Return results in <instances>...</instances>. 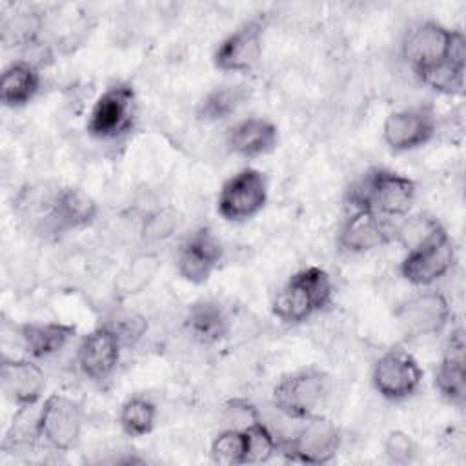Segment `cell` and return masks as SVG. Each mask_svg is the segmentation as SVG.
I'll return each mask as SVG.
<instances>
[{
  "instance_id": "6da1fadb",
  "label": "cell",
  "mask_w": 466,
  "mask_h": 466,
  "mask_svg": "<svg viewBox=\"0 0 466 466\" xmlns=\"http://www.w3.org/2000/svg\"><path fill=\"white\" fill-rule=\"evenodd\" d=\"M417 184L388 167H371L346 189L351 209H364L386 218L406 217L415 202Z\"/></svg>"
},
{
  "instance_id": "7a4b0ae2",
  "label": "cell",
  "mask_w": 466,
  "mask_h": 466,
  "mask_svg": "<svg viewBox=\"0 0 466 466\" xmlns=\"http://www.w3.org/2000/svg\"><path fill=\"white\" fill-rule=\"evenodd\" d=\"M333 282L326 269L308 266L295 271L273 300V315L286 324H300L329 306Z\"/></svg>"
},
{
  "instance_id": "3957f363",
  "label": "cell",
  "mask_w": 466,
  "mask_h": 466,
  "mask_svg": "<svg viewBox=\"0 0 466 466\" xmlns=\"http://www.w3.org/2000/svg\"><path fill=\"white\" fill-rule=\"evenodd\" d=\"M137 91L127 82L104 89L87 116L86 131L96 140H118L129 135L137 124Z\"/></svg>"
},
{
  "instance_id": "277c9868",
  "label": "cell",
  "mask_w": 466,
  "mask_h": 466,
  "mask_svg": "<svg viewBox=\"0 0 466 466\" xmlns=\"http://www.w3.org/2000/svg\"><path fill=\"white\" fill-rule=\"evenodd\" d=\"M329 391V377L319 368H302L284 375L273 388L275 408L293 420L319 413Z\"/></svg>"
},
{
  "instance_id": "5b68a950",
  "label": "cell",
  "mask_w": 466,
  "mask_h": 466,
  "mask_svg": "<svg viewBox=\"0 0 466 466\" xmlns=\"http://www.w3.org/2000/svg\"><path fill=\"white\" fill-rule=\"evenodd\" d=\"M268 202V180L260 169L244 167L224 180L217 197V213L226 222H246Z\"/></svg>"
},
{
  "instance_id": "8992f818",
  "label": "cell",
  "mask_w": 466,
  "mask_h": 466,
  "mask_svg": "<svg viewBox=\"0 0 466 466\" xmlns=\"http://www.w3.org/2000/svg\"><path fill=\"white\" fill-rule=\"evenodd\" d=\"M84 413L76 400L64 393H51L36 411V433L49 448L69 451L80 441Z\"/></svg>"
},
{
  "instance_id": "52a82bcc",
  "label": "cell",
  "mask_w": 466,
  "mask_h": 466,
  "mask_svg": "<svg viewBox=\"0 0 466 466\" xmlns=\"http://www.w3.org/2000/svg\"><path fill=\"white\" fill-rule=\"evenodd\" d=\"M302 422L304 424L299 428V431L279 446V451H282L291 462L313 466L331 462L337 457L342 442L339 426L319 413Z\"/></svg>"
},
{
  "instance_id": "ba28073f",
  "label": "cell",
  "mask_w": 466,
  "mask_h": 466,
  "mask_svg": "<svg viewBox=\"0 0 466 466\" xmlns=\"http://www.w3.org/2000/svg\"><path fill=\"white\" fill-rule=\"evenodd\" d=\"M455 244L446 229H442L428 242L406 251L399 271L400 277L411 286L426 288L446 277L455 266Z\"/></svg>"
},
{
  "instance_id": "9c48e42d",
  "label": "cell",
  "mask_w": 466,
  "mask_h": 466,
  "mask_svg": "<svg viewBox=\"0 0 466 466\" xmlns=\"http://www.w3.org/2000/svg\"><path fill=\"white\" fill-rule=\"evenodd\" d=\"M422 377L424 371L417 359L410 351L395 346L375 360L371 384L382 399L399 402L417 393Z\"/></svg>"
},
{
  "instance_id": "30bf717a",
  "label": "cell",
  "mask_w": 466,
  "mask_h": 466,
  "mask_svg": "<svg viewBox=\"0 0 466 466\" xmlns=\"http://www.w3.org/2000/svg\"><path fill=\"white\" fill-rule=\"evenodd\" d=\"M266 20L262 16L249 18L229 33L213 53V66L224 73H248L260 56L264 44Z\"/></svg>"
},
{
  "instance_id": "8fae6325",
  "label": "cell",
  "mask_w": 466,
  "mask_h": 466,
  "mask_svg": "<svg viewBox=\"0 0 466 466\" xmlns=\"http://www.w3.org/2000/svg\"><path fill=\"white\" fill-rule=\"evenodd\" d=\"M437 133V113L431 106H415L393 111L382 126V138L395 153L426 146Z\"/></svg>"
},
{
  "instance_id": "7c38bea8",
  "label": "cell",
  "mask_w": 466,
  "mask_h": 466,
  "mask_svg": "<svg viewBox=\"0 0 466 466\" xmlns=\"http://www.w3.org/2000/svg\"><path fill=\"white\" fill-rule=\"evenodd\" d=\"M122 340L109 322L96 326L82 337L76 348V364L80 373L91 382L107 380L122 353Z\"/></svg>"
},
{
  "instance_id": "4fadbf2b",
  "label": "cell",
  "mask_w": 466,
  "mask_h": 466,
  "mask_svg": "<svg viewBox=\"0 0 466 466\" xmlns=\"http://www.w3.org/2000/svg\"><path fill=\"white\" fill-rule=\"evenodd\" d=\"M395 226L397 222L393 218L364 209H351L339 228L337 244L346 253H368L393 242Z\"/></svg>"
},
{
  "instance_id": "5bb4252c",
  "label": "cell",
  "mask_w": 466,
  "mask_h": 466,
  "mask_svg": "<svg viewBox=\"0 0 466 466\" xmlns=\"http://www.w3.org/2000/svg\"><path fill=\"white\" fill-rule=\"evenodd\" d=\"M395 317L408 337H431L448 326L451 308L442 293L422 291L402 302Z\"/></svg>"
},
{
  "instance_id": "9a60e30c",
  "label": "cell",
  "mask_w": 466,
  "mask_h": 466,
  "mask_svg": "<svg viewBox=\"0 0 466 466\" xmlns=\"http://www.w3.org/2000/svg\"><path fill=\"white\" fill-rule=\"evenodd\" d=\"M224 258L222 242L209 228L195 229L178 248L177 271L191 284H204L211 279Z\"/></svg>"
},
{
  "instance_id": "2e32d148",
  "label": "cell",
  "mask_w": 466,
  "mask_h": 466,
  "mask_svg": "<svg viewBox=\"0 0 466 466\" xmlns=\"http://www.w3.org/2000/svg\"><path fill=\"white\" fill-rule=\"evenodd\" d=\"M96 215L98 204L87 191L76 186H66L53 195L46 218L49 231L58 235L93 224Z\"/></svg>"
},
{
  "instance_id": "e0dca14e",
  "label": "cell",
  "mask_w": 466,
  "mask_h": 466,
  "mask_svg": "<svg viewBox=\"0 0 466 466\" xmlns=\"http://www.w3.org/2000/svg\"><path fill=\"white\" fill-rule=\"evenodd\" d=\"M435 388L450 404L462 406L466 399V340L464 328L457 326L450 331L441 362L435 370Z\"/></svg>"
},
{
  "instance_id": "ac0fdd59",
  "label": "cell",
  "mask_w": 466,
  "mask_h": 466,
  "mask_svg": "<svg viewBox=\"0 0 466 466\" xmlns=\"http://www.w3.org/2000/svg\"><path fill=\"white\" fill-rule=\"evenodd\" d=\"M451 29L435 20L417 24L402 42V56L413 73H419L446 58Z\"/></svg>"
},
{
  "instance_id": "d6986e66",
  "label": "cell",
  "mask_w": 466,
  "mask_h": 466,
  "mask_svg": "<svg viewBox=\"0 0 466 466\" xmlns=\"http://www.w3.org/2000/svg\"><path fill=\"white\" fill-rule=\"evenodd\" d=\"M2 388L16 408H33L44 395L46 373L29 359H4Z\"/></svg>"
},
{
  "instance_id": "ffe728a7",
  "label": "cell",
  "mask_w": 466,
  "mask_h": 466,
  "mask_svg": "<svg viewBox=\"0 0 466 466\" xmlns=\"http://www.w3.org/2000/svg\"><path fill=\"white\" fill-rule=\"evenodd\" d=\"M226 144L237 157L257 158L271 153L277 147L279 127L268 118L248 116L229 126Z\"/></svg>"
},
{
  "instance_id": "44dd1931",
  "label": "cell",
  "mask_w": 466,
  "mask_h": 466,
  "mask_svg": "<svg viewBox=\"0 0 466 466\" xmlns=\"http://www.w3.org/2000/svg\"><path fill=\"white\" fill-rule=\"evenodd\" d=\"M76 335V328L66 322H24L18 337L33 359H47L62 351Z\"/></svg>"
},
{
  "instance_id": "7402d4cb",
  "label": "cell",
  "mask_w": 466,
  "mask_h": 466,
  "mask_svg": "<svg viewBox=\"0 0 466 466\" xmlns=\"http://www.w3.org/2000/svg\"><path fill=\"white\" fill-rule=\"evenodd\" d=\"M40 84L42 76L35 64L27 60H15L2 71L0 100L11 109L24 107L38 95Z\"/></svg>"
},
{
  "instance_id": "603a6c76",
  "label": "cell",
  "mask_w": 466,
  "mask_h": 466,
  "mask_svg": "<svg viewBox=\"0 0 466 466\" xmlns=\"http://www.w3.org/2000/svg\"><path fill=\"white\" fill-rule=\"evenodd\" d=\"M184 326L193 340L215 344L229 333V317L215 300H198L189 306Z\"/></svg>"
},
{
  "instance_id": "cb8c5ba5",
  "label": "cell",
  "mask_w": 466,
  "mask_h": 466,
  "mask_svg": "<svg viewBox=\"0 0 466 466\" xmlns=\"http://www.w3.org/2000/svg\"><path fill=\"white\" fill-rule=\"evenodd\" d=\"M249 91L242 84L218 86L204 95L197 106V116L202 122H220L237 113V109L248 100Z\"/></svg>"
},
{
  "instance_id": "d4e9b609",
  "label": "cell",
  "mask_w": 466,
  "mask_h": 466,
  "mask_svg": "<svg viewBox=\"0 0 466 466\" xmlns=\"http://www.w3.org/2000/svg\"><path fill=\"white\" fill-rule=\"evenodd\" d=\"M118 424L131 439L149 435L157 424V404L146 395L127 397L118 410Z\"/></svg>"
},
{
  "instance_id": "484cf974",
  "label": "cell",
  "mask_w": 466,
  "mask_h": 466,
  "mask_svg": "<svg viewBox=\"0 0 466 466\" xmlns=\"http://www.w3.org/2000/svg\"><path fill=\"white\" fill-rule=\"evenodd\" d=\"M464 66H457L451 60L444 58L415 75L430 89L451 96L464 91Z\"/></svg>"
},
{
  "instance_id": "4316f807",
  "label": "cell",
  "mask_w": 466,
  "mask_h": 466,
  "mask_svg": "<svg viewBox=\"0 0 466 466\" xmlns=\"http://www.w3.org/2000/svg\"><path fill=\"white\" fill-rule=\"evenodd\" d=\"M442 229H444V226L431 215H426V213L410 215L402 222H397L393 242H399L406 251H410V249L428 242Z\"/></svg>"
},
{
  "instance_id": "83f0119b",
  "label": "cell",
  "mask_w": 466,
  "mask_h": 466,
  "mask_svg": "<svg viewBox=\"0 0 466 466\" xmlns=\"http://www.w3.org/2000/svg\"><path fill=\"white\" fill-rule=\"evenodd\" d=\"M211 461L220 466H238L246 464L248 442L242 428H229L220 431L209 448Z\"/></svg>"
},
{
  "instance_id": "f1b7e54d",
  "label": "cell",
  "mask_w": 466,
  "mask_h": 466,
  "mask_svg": "<svg viewBox=\"0 0 466 466\" xmlns=\"http://www.w3.org/2000/svg\"><path fill=\"white\" fill-rule=\"evenodd\" d=\"M248 442V459L246 464H260L268 462L279 451V441L273 431L258 419V415L248 420L242 426Z\"/></svg>"
},
{
  "instance_id": "f546056e",
  "label": "cell",
  "mask_w": 466,
  "mask_h": 466,
  "mask_svg": "<svg viewBox=\"0 0 466 466\" xmlns=\"http://www.w3.org/2000/svg\"><path fill=\"white\" fill-rule=\"evenodd\" d=\"M160 268V258L155 253H142L131 260L127 269L122 273L118 288L124 295L138 293L144 286H147Z\"/></svg>"
},
{
  "instance_id": "4dcf8cb0",
  "label": "cell",
  "mask_w": 466,
  "mask_h": 466,
  "mask_svg": "<svg viewBox=\"0 0 466 466\" xmlns=\"http://www.w3.org/2000/svg\"><path fill=\"white\" fill-rule=\"evenodd\" d=\"M177 229V213L169 208L157 209L144 217L142 222V238L146 242H162L169 238Z\"/></svg>"
},
{
  "instance_id": "1f68e13d",
  "label": "cell",
  "mask_w": 466,
  "mask_h": 466,
  "mask_svg": "<svg viewBox=\"0 0 466 466\" xmlns=\"http://www.w3.org/2000/svg\"><path fill=\"white\" fill-rule=\"evenodd\" d=\"M415 442L411 439V435H408L406 431L395 430L390 431L386 441H384V453L388 457V461L395 462V464H406L411 462L415 457Z\"/></svg>"
},
{
  "instance_id": "d6a6232c",
  "label": "cell",
  "mask_w": 466,
  "mask_h": 466,
  "mask_svg": "<svg viewBox=\"0 0 466 466\" xmlns=\"http://www.w3.org/2000/svg\"><path fill=\"white\" fill-rule=\"evenodd\" d=\"M113 326V329L118 333L122 344H133L137 342L147 329V322L144 317L137 315V313H124L118 315L115 322H109Z\"/></svg>"
}]
</instances>
